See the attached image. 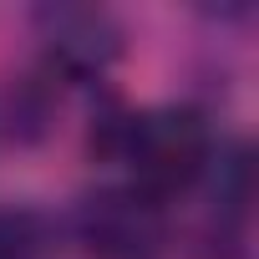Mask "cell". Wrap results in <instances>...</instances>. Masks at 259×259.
<instances>
[{"label":"cell","instance_id":"6da1fadb","mask_svg":"<svg viewBox=\"0 0 259 259\" xmlns=\"http://www.w3.org/2000/svg\"><path fill=\"white\" fill-rule=\"evenodd\" d=\"M117 158L133 168V188L168 198L193 188L213 163V127L198 107H153L117 122Z\"/></svg>","mask_w":259,"mask_h":259},{"label":"cell","instance_id":"7a4b0ae2","mask_svg":"<svg viewBox=\"0 0 259 259\" xmlns=\"http://www.w3.org/2000/svg\"><path fill=\"white\" fill-rule=\"evenodd\" d=\"M76 239L92 259H163L168 213L158 198L127 188H97L76 208Z\"/></svg>","mask_w":259,"mask_h":259},{"label":"cell","instance_id":"3957f363","mask_svg":"<svg viewBox=\"0 0 259 259\" xmlns=\"http://www.w3.org/2000/svg\"><path fill=\"white\" fill-rule=\"evenodd\" d=\"M36 31H41L51 71L76 76V81L102 76L122 51V26L97 6H46L36 11Z\"/></svg>","mask_w":259,"mask_h":259},{"label":"cell","instance_id":"277c9868","mask_svg":"<svg viewBox=\"0 0 259 259\" xmlns=\"http://www.w3.org/2000/svg\"><path fill=\"white\" fill-rule=\"evenodd\" d=\"M46 229L31 208H0V259H41Z\"/></svg>","mask_w":259,"mask_h":259}]
</instances>
